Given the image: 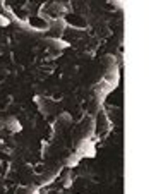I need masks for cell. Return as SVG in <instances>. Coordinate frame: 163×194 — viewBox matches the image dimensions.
Masks as SVG:
<instances>
[{"label":"cell","mask_w":163,"mask_h":194,"mask_svg":"<svg viewBox=\"0 0 163 194\" xmlns=\"http://www.w3.org/2000/svg\"><path fill=\"white\" fill-rule=\"evenodd\" d=\"M0 24H2V26H5V24H9V21H7L5 17H0Z\"/></svg>","instance_id":"1"}]
</instances>
